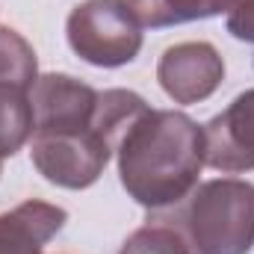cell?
<instances>
[{
	"label": "cell",
	"instance_id": "cell-1",
	"mask_svg": "<svg viewBox=\"0 0 254 254\" xmlns=\"http://www.w3.org/2000/svg\"><path fill=\"white\" fill-rule=\"evenodd\" d=\"M119 175L127 195L151 210L181 204L204 169V127L187 113L148 110L127 127L119 148Z\"/></svg>",
	"mask_w": 254,
	"mask_h": 254
},
{
	"label": "cell",
	"instance_id": "cell-2",
	"mask_svg": "<svg viewBox=\"0 0 254 254\" xmlns=\"http://www.w3.org/2000/svg\"><path fill=\"white\" fill-rule=\"evenodd\" d=\"M172 225L192 254H249L254 249V184L219 178L198 184L181 201Z\"/></svg>",
	"mask_w": 254,
	"mask_h": 254
},
{
	"label": "cell",
	"instance_id": "cell-3",
	"mask_svg": "<svg viewBox=\"0 0 254 254\" xmlns=\"http://www.w3.org/2000/svg\"><path fill=\"white\" fill-rule=\"evenodd\" d=\"M65 33L71 51L98 68L133 63L142 48V24L125 0H89L74 6Z\"/></svg>",
	"mask_w": 254,
	"mask_h": 254
},
{
	"label": "cell",
	"instance_id": "cell-4",
	"mask_svg": "<svg viewBox=\"0 0 254 254\" xmlns=\"http://www.w3.org/2000/svg\"><path fill=\"white\" fill-rule=\"evenodd\" d=\"M30 154L33 166L45 181L65 190H86L107 169L113 145L92 125L86 130H68V133H36Z\"/></svg>",
	"mask_w": 254,
	"mask_h": 254
},
{
	"label": "cell",
	"instance_id": "cell-5",
	"mask_svg": "<svg viewBox=\"0 0 254 254\" xmlns=\"http://www.w3.org/2000/svg\"><path fill=\"white\" fill-rule=\"evenodd\" d=\"M157 80L175 104H198L222 86L225 63L210 42H181L160 57Z\"/></svg>",
	"mask_w": 254,
	"mask_h": 254
},
{
	"label": "cell",
	"instance_id": "cell-6",
	"mask_svg": "<svg viewBox=\"0 0 254 254\" xmlns=\"http://www.w3.org/2000/svg\"><path fill=\"white\" fill-rule=\"evenodd\" d=\"M204 166L222 175L254 169V89L204 125Z\"/></svg>",
	"mask_w": 254,
	"mask_h": 254
},
{
	"label": "cell",
	"instance_id": "cell-7",
	"mask_svg": "<svg viewBox=\"0 0 254 254\" xmlns=\"http://www.w3.org/2000/svg\"><path fill=\"white\" fill-rule=\"evenodd\" d=\"M33 136L36 133H68V130H86L95 119L98 92L68 74H45L36 80L33 95Z\"/></svg>",
	"mask_w": 254,
	"mask_h": 254
},
{
	"label": "cell",
	"instance_id": "cell-8",
	"mask_svg": "<svg viewBox=\"0 0 254 254\" xmlns=\"http://www.w3.org/2000/svg\"><path fill=\"white\" fill-rule=\"evenodd\" d=\"M65 219L63 207L48 201H24L0 213V254H42L45 243L63 231Z\"/></svg>",
	"mask_w": 254,
	"mask_h": 254
},
{
	"label": "cell",
	"instance_id": "cell-9",
	"mask_svg": "<svg viewBox=\"0 0 254 254\" xmlns=\"http://www.w3.org/2000/svg\"><path fill=\"white\" fill-rule=\"evenodd\" d=\"M142 27H175L187 21H204L222 12H234L246 0H125Z\"/></svg>",
	"mask_w": 254,
	"mask_h": 254
},
{
	"label": "cell",
	"instance_id": "cell-10",
	"mask_svg": "<svg viewBox=\"0 0 254 254\" xmlns=\"http://www.w3.org/2000/svg\"><path fill=\"white\" fill-rule=\"evenodd\" d=\"M33 104L30 95L12 86H0V160L21 151V145L33 136Z\"/></svg>",
	"mask_w": 254,
	"mask_h": 254
},
{
	"label": "cell",
	"instance_id": "cell-11",
	"mask_svg": "<svg viewBox=\"0 0 254 254\" xmlns=\"http://www.w3.org/2000/svg\"><path fill=\"white\" fill-rule=\"evenodd\" d=\"M36 80H39V63L33 45L21 33L0 27V86L30 92Z\"/></svg>",
	"mask_w": 254,
	"mask_h": 254
},
{
	"label": "cell",
	"instance_id": "cell-12",
	"mask_svg": "<svg viewBox=\"0 0 254 254\" xmlns=\"http://www.w3.org/2000/svg\"><path fill=\"white\" fill-rule=\"evenodd\" d=\"M119 254H192L187 249V243L181 240V234L166 225V222H154V225H145L139 228Z\"/></svg>",
	"mask_w": 254,
	"mask_h": 254
},
{
	"label": "cell",
	"instance_id": "cell-13",
	"mask_svg": "<svg viewBox=\"0 0 254 254\" xmlns=\"http://www.w3.org/2000/svg\"><path fill=\"white\" fill-rule=\"evenodd\" d=\"M228 33L240 42L254 45V0H246L228 15Z\"/></svg>",
	"mask_w": 254,
	"mask_h": 254
}]
</instances>
